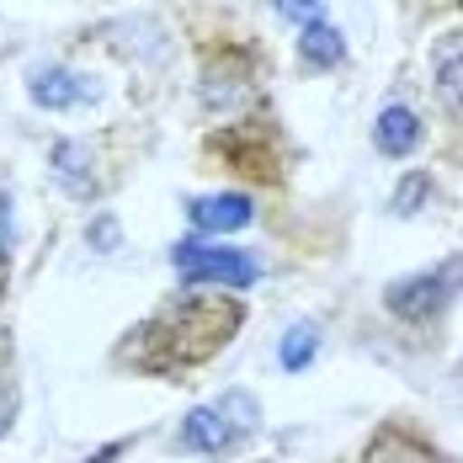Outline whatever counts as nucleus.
<instances>
[{
  "label": "nucleus",
  "instance_id": "nucleus-1",
  "mask_svg": "<svg viewBox=\"0 0 463 463\" xmlns=\"http://www.w3.org/2000/svg\"><path fill=\"white\" fill-rule=\"evenodd\" d=\"M256 420H261L256 400H250L245 389H234V394H224L219 405H197V411L182 420L176 448H182V453H224L234 437H245Z\"/></svg>",
  "mask_w": 463,
  "mask_h": 463
},
{
  "label": "nucleus",
  "instance_id": "nucleus-2",
  "mask_svg": "<svg viewBox=\"0 0 463 463\" xmlns=\"http://www.w3.org/2000/svg\"><path fill=\"white\" fill-rule=\"evenodd\" d=\"M171 261H176V272H182L186 288H197V282H224V288H250V282L261 278V267L245 256V250H224V245H197V240H186L171 250Z\"/></svg>",
  "mask_w": 463,
  "mask_h": 463
},
{
  "label": "nucleus",
  "instance_id": "nucleus-3",
  "mask_svg": "<svg viewBox=\"0 0 463 463\" xmlns=\"http://www.w3.org/2000/svg\"><path fill=\"white\" fill-rule=\"evenodd\" d=\"M453 278H458V267L448 261L442 272H420V278L400 282V288H389V309H394L400 320H431V315L448 304V293H453Z\"/></svg>",
  "mask_w": 463,
  "mask_h": 463
},
{
  "label": "nucleus",
  "instance_id": "nucleus-4",
  "mask_svg": "<svg viewBox=\"0 0 463 463\" xmlns=\"http://www.w3.org/2000/svg\"><path fill=\"white\" fill-rule=\"evenodd\" d=\"M186 213H192V224L203 234H230V230H245L256 219V203L245 192H219V197H197Z\"/></svg>",
  "mask_w": 463,
  "mask_h": 463
},
{
  "label": "nucleus",
  "instance_id": "nucleus-5",
  "mask_svg": "<svg viewBox=\"0 0 463 463\" xmlns=\"http://www.w3.org/2000/svg\"><path fill=\"white\" fill-rule=\"evenodd\" d=\"M373 144H378L383 155H411L420 144V118L411 107H383V112H378V128H373Z\"/></svg>",
  "mask_w": 463,
  "mask_h": 463
},
{
  "label": "nucleus",
  "instance_id": "nucleus-6",
  "mask_svg": "<svg viewBox=\"0 0 463 463\" xmlns=\"http://www.w3.org/2000/svg\"><path fill=\"white\" fill-rule=\"evenodd\" d=\"M91 96V86L80 80V75H70V70H38L33 75V101L38 107H75V101H86Z\"/></svg>",
  "mask_w": 463,
  "mask_h": 463
},
{
  "label": "nucleus",
  "instance_id": "nucleus-7",
  "mask_svg": "<svg viewBox=\"0 0 463 463\" xmlns=\"http://www.w3.org/2000/svg\"><path fill=\"white\" fill-rule=\"evenodd\" d=\"M298 48H304V64H315V70H330V64H341V59H346V38H341V33L325 22V16L304 27Z\"/></svg>",
  "mask_w": 463,
  "mask_h": 463
},
{
  "label": "nucleus",
  "instance_id": "nucleus-8",
  "mask_svg": "<svg viewBox=\"0 0 463 463\" xmlns=\"http://www.w3.org/2000/svg\"><path fill=\"white\" fill-rule=\"evenodd\" d=\"M315 352H320V330H315V325H293V330L282 335V368H288V373L309 368V363H315Z\"/></svg>",
  "mask_w": 463,
  "mask_h": 463
},
{
  "label": "nucleus",
  "instance_id": "nucleus-9",
  "mask_svg": "<svg viewBox=\"0 0 463 463\" xmlns=\"http://www.w3.org/2000/svg\"><path fill=\"white\" fill-rule=\"evenodd\" d=\"M442 91L448 101H458V33L442 38Z\"/></svg>",
  "mask_w": 463,
  "mask_h": 463
},
{
  "label": "nucleus",
  "instance_id": "nucleus-10",
  "mask_svg": "<svg viewBox=\"0 0 463 463\" xmlns=\"http://www.w3.org/2000/svg\"><path fill=\"white\" fill-rule=\"evenodd\" d=\"M426 192H431V182H426V176H411V182L394 192V213H405V219H411V213H416V203L426 197Z\"/></svg>",
  "mask_w": 463,
  "mask_h": 463
},
{
  "label": "nucleus",
  "instance_id": "nucleus-11",
  "mask_svg": "<svg viewBox=\"0 0 463 463\" xmlns=\"http://www.w3.org/2000/svg\"><path fill=\"white\" fill-rule=\"evenodd\" d=\"M11 416H16V389L0 378V437H5V426H11Z\"/></svg>",
  "mask_w": 463,
  "mask_h": 463
},
{
  "label": "nucleus",
  "instance_id": "nucleus-12",
  "mask_svg": "<svg viewBox=\"0 0 463 463\" xmlns=\"http://www.w3.org/2000/svg\"><path fill=\"white\" fill-rule=\"evenodd\" d=\"M282 16H288V22H304V27H309V22H320L325 11H320V5H282Z\"/></svg>",
  "mask_w": 463,
  "mask_h": 463
},
{
  "label": "nucleus",
  "instance_id": "nucleus-13",
  "mask_svg": "<svg viewBox=\"0 0 463 463\" xmlns=\"http://www.w3.org/2000/svg\"><path fill=\"white\" fill-rule=\"evenodd\" d=\"M11 250V197L0 192V256Z\"/></svg>",
  "mask_w": 463,
  "mask_h": 463
}]
</instances>
